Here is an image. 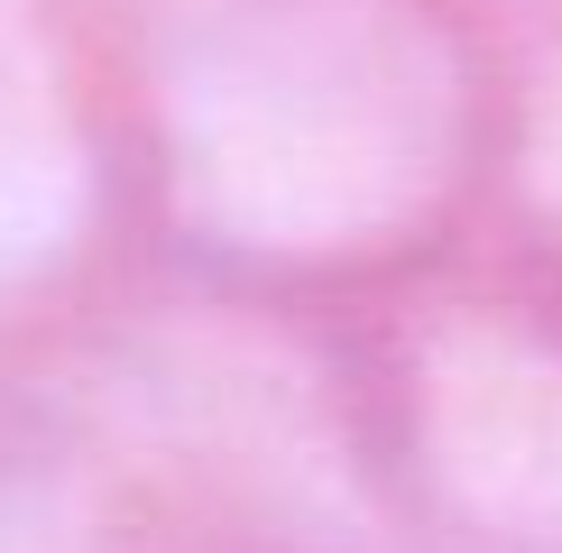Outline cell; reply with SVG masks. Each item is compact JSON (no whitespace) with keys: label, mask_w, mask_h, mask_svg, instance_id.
Here are the masks:
<instances>
[{"label":"cell","mask_w":562,"mask_h":553,"mask_svg":"<svg viewBox=\"0 0 562 553\" xmlns=\"http://www.w3.org/2000/svg\"><path fill=\"white\" fill-rule=\"evenodd\" d=\"M0 415L56 433L148 553H396L360 305L138 249Z\"/></svg>","instance_id":"obj_1"},{"label":"cell","mask_w":562,"mask_h":553,"mask_svg":"<svg viewBox=\"0 0 562 553\" xmlns=\"http://www.w3.org/2000/svg\"><path fill=\"white\" fill-rule=\"evenodd\" d=\"M396 553H562V295L498 240L360 305Z\"/></svg>","instance_id":"obj_2"},{"label":"cell","mask_w":562,"mask_h":553,"mask_svg":"<svg viewBox=\"0 0 562 553\" xmlns=\"http://www.w3.org/2000/svg\"><path fill=\"white\" fill-rule=\"evenodd\" d=\"M148 249L83 37L0 29V406Z\"/></svg>","instance_id":"obj_3"},{"label":"cell","mask_w":562,"mask_h":553,"mask_svg":"<svg viewBox=\"0 0 562 553\" xmlns=\"http://www.w3.org/2000/svg\"><path fill=\"white\" fill-rule=\"evenodd\" d=\"M507 259H526L562 295V37L517 46V83H507V148L488 184V230Z\"/></svg>","instance_id":"obj_4"},{"label":"cell","mask_w":562,"mask_h":553,"mask_svg":"<svg viewBox=\"0 0 562 553\" xmlns=\"http://www.w3.org/2000/svg\"><path fill=\"white\" fill-rule=\"evenodd\" d=\"M0 553H148V544L46 425L0 415Z\"/></svg>","instance_id":"obj_5"}]
</instances>
